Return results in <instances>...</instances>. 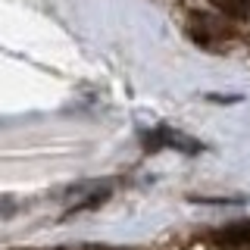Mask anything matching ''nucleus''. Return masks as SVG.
Listing matches in <instances>:
<instances>
[{
  "instance_id": "nucleus-2",
  "label": "nucleus",
  "mask_w": 250,
  "mask_h": 250,
  "mask_svg": "<svg viewBox=\"0 0 250 250\" xmlns=\"http://www.w3.org/2000/svg\"><path fill=\"white\" fill-rule=\"evenodd\" d=\"M94 250H106V247H94Z\"/></svg>"
},
{
  "instance_id": "nucleus-1",
  "label": "nucleus",
  "mask_w": 250,
  "mask_h": 250,
  "mask_svg": "<svg viewBox=\"0 0 250 250\" xmlns=\"http://www.w3.org/2000/svg\"><path fill=\"white\" fill-rule=\"evenodd\" d=\"M216 10H222L225 16H234V19H247L250 16V0H209Z\"/></svg>"
}]
</instances>
